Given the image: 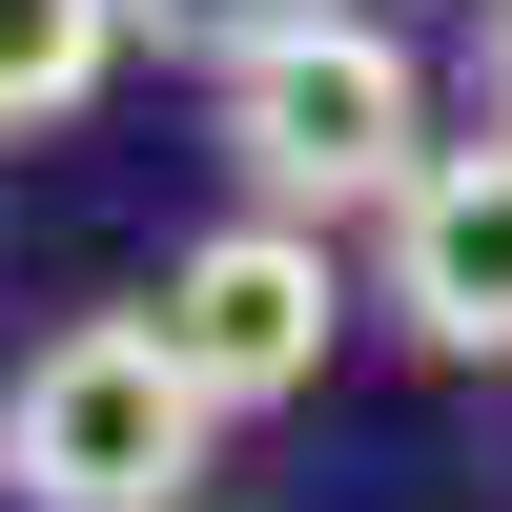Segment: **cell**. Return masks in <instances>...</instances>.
Listing matches in <instances>:
<instances>
[{
  "label": "cell",
  "mask_w": 512,
  "mask_h": 512,
  "mask_svg": "<svg viewBox=\"0 0 512 512\" xmlns=\"http://www.w3.org/2000/svg\"><path fill=\"white\" fill-rule=\"evenodd\" d=\"M472 82H492V144H512V0H492V62H472Z\"/></svg>",
  "instance_id": "cell-7"
},
{
  "label": "cell",
  "mask_w": 512,
  "mask_h": 512,
  "mask_svg": "<svg viewBox=\"0 0 512 512\" xmlns=\"http://www.w3.org/2000/svg\"><path fill=\"white\" fill-rule=\"evenodd\" d=\"M123 21H164L185 62H267V41H308L328 0H123Z\"/></svg>",
  "instance_id": "cell-6"
},
{
  "label": "cell",
  "mask_w": 512,
  "mask_h": 512,
  "mask_svg": "<svg viewBox=\"0 0 512 512\" xmlns=\"http://www.w3.org/2000/svg\"><path fill=\"white\" fill-rule=\"evenodd\" d=\"M205 431H226V410L164 369V328L103 308V328H62V349L21 369V410H0V492H21V512H185Z\"/></svg>",
  "instance_id": "cell-2"
},
{
  "label": "cell",
  "mask_w": 512,
  "mask_h": 512,
  "mask_svg": "<svg viewBox=\"0 0 512 512\" xmlns=\"http://www.w3.org/2000/svg\"><path fill=\"white\" fill-rule=\"evenodd\" d=\"M390 328L451 369H512V144H431V185L390 205Z\"/></svg>",
  "instance_id": "cell-4"
},
{
  "label": "cell",
  "mask_w": 512,
  "mask_h": 512,
  "mask_svg": "<svg viewBox=\"0 0 512 512\" xmlns=\"http://www.w3.org/2000/svg\"><path fill=\"white\" fill-rule=\"evenodd\" d=\"M164 369H185L205 410H287L328 369V226H267V205H246V226H205L185 267H164Z\"/></svg>",
  "instance_id": "cell-3"
},
{
  "label": "cell",
  "mask_w": 512,
  "mask_h": 512,
  "mask_svg": "<svg viewBox=\"0 0 512 512\" xmlns=\"http://www.w3.org/2000/svg\"><path fill=\"white\" fill-rule=\"evenodd\" d=\"M226 164L267 185V226H390L410 185H431V82H410L390 21H308L267 41V62H226Z\"/></svg>",
  "instance_id": "cell-1"
},
{
  "label": "cell",
  "mask_w": 512,
  "mask_h": 512,
  "mask_svg": "<svg viewBox=\"0 0 512 512\" xmlns=\"http://www.w3.org/2000/svg\"><path fill=\"white\" fill-rule=\"evenodd\" d=\"M123 62V0H0V123H82Z\"/></svg>",
  "instance_id": "cell-5"
}]
</instances>
